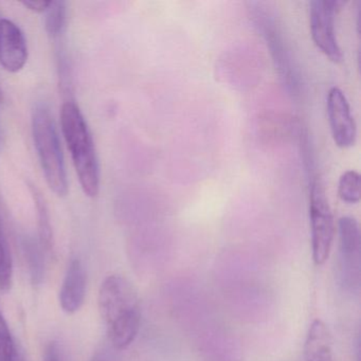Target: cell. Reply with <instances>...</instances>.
<instances>
[{"mask_svg": "<svg viewBox=\"0 0 361 361\" xmlns=\"http://www.w3.org/2000/svg\"><path fill=\"white\" fill-rule=\"evenodd\" d=\"M98 302L111 348L126 350L140 329V300L136 288L126 276L113 274L101 285Z\"/></svg>", "mask_w": 361, "mask_h": 361, "instance_id": "obj_1", "label": "cell"}, {"mask_svg": "<svg viewBox=\"0 0 361 361\" xmlns=\"http://www.w3.org/2000/svg\"><path fill=\"white\" fill-rule=\"evenodd\" d=\"M61 123L82 190L88 197H97L101 178L98 155L90 126L77 103H64Z\"/></svg>", "mask_w": 361, "mask_h": 361, "instance_id": "obj_2", "label": "cell"}, {"mask_svg": "<svg viewBox=\"0 0 361 361\" xmlns=\"http://www.w3.org/2000/svg\"><path fill=\"white\" fill-rule=\"evenodd\" d=\"M32 135L37 156L50 190L59 197L68 194V177L54 116L46 104H37L32 113Z\"/></svg>", "mask_w": 361, "mask_h": 361, "instance_id": "obj_3", "label": "cell"}, {"mask_svg": "<svg viewBox=\"0 0 361 361\" xmlns=\"http://www.w3.org/2000/svg\"><path fill=\"white\" fill-rule=\"evenodd\" d=\"M310 219L312 259L317 266H321L329 259L336 227L324 188L319 179H314L310 185Z\"/></svg>", "mask_w": 361, "mask_h": 361, "instance_id": "obj_4", "label": "cell"}, {"mask_svg": "<svg viewBox=\"0 0 361 361\" xmlns=\"http://www.w3.org/2000/svg\"><path fill=\"white\" fill-rule=\"evenodd\" d=\"M344 5L340 0H312L310 4V33L314 45L335 63L343 54L335 32V16Z\"/></svg>", "mask_w": 361, "mask_h": 361, "instance_id": "obj_5", "label": "cell"}, {"mask_svg": "<svg viewBox=\"0 0 361 361\" xmlns=\"http://www.w3.org/2000/svg\"><path fill=\"white\" fill-rule=\"evenodd\" d=\"M340 278L344 288L358 291L360 287L361 238L358 221L342 216L338 221Z\"/></svg>", "mask_w": 361, "mask_h": 361, "instance_id": "obj_6", "label": "cell"}, {"mask_svg": "<svg viewBox=\"0 0 361 361\" xmlns=\"http://www.w3.org/2000/svg\"><path fill=\"white\" fill-rule=\"evenodd\" d=\"M327 117L331 136L337 147L348 149L356 142L357 126L350 103L341 88H329L326 99Z\"/></svg>", "mask_w": 361, "mask_h": 361, "instance_id": "obj_7", "label": "cell"}, {"mask_svg": "<svg viewBox=\"0 0 361 361\" xmlns=\"http://www.w3.org/2000/svg\"><path fill=\"white\" fill-rule=\"evenodd\" d=\"M28 60L26 37L11 20H0V65L8 73H20Z\"/></svg>", "mask_w": 361, "mask_h": 361, "instance_id": "obj_8", "label": "cell"}, {"mask_svg": "<svg viewBox=\"0 0 361 361\" xmlns=\"http://www.w3.org/2000/svg\"><path fill=\"white\" fill-rule=\"evenodd\" d=\"M86 293V274L79 259L69 264L60 291V304L67 314H75L83 305Z\"/></svg>", "mask_w": 361, "mask_h": 361, "instance_id": "obj_9", "label": "cell"}, {"mask_svg": "<svg viewBox=\"0 0 361 361\" xmlns=\"http://www.w3.org/2000/svg\"><path fill=\"white\" fill-rule=\"evenodd\" d=\"M304 356L306 361H335L333 339L323 321L314 320L308 329L304 343Z\"/></svg>", "mask_w": 361, "mask_h": 361, "instance_id": "obj_10", "label": "cell"}, {"mask_svg": "<svg viewBox=\"0 0 361 361\" xmlns=\"http://www.w3.org/2000/svg\"><path fill=\"white\" fill-rule=\"evenodd\" d=\"M31 194L35 200L37 207V217H39V242L43 248L49 250L52 246V229L50 225L49 213H48L47 204L42 194L35 185H30Z\"/></svg>", "mask_w": 361, "mask_h": 361, "instance_id": "obj_11", "label": "cell"}, {"mask_svg": "<svg viewBox=\"0 0 361 361\" xmlns=\"http://www.w3.org/2000/svg\"><path fill=\"white\" fill-rule=\"evenodd\" d=\"M13 283V262L9 243L0 217V289L10 290Z\"/></svg>", "mask_w": 361, "mask_h": 361, "instance_id": "obj_12", "label": "cell"}, {"mask_svg": "<svg viewBox=\"0 0 361 361\" xmlns=\"http://www.w3.org/2000/svg\"><path fill=\"white\" fill-rule=\"evenodd\" d=\"M67 8L64 1H51L46 11L45 27L52 39L63 37L66 29Z\"/></svg>", "mask_w": 361, "mask_h": 361, "instance_id": "obj_13", "label": "cell"}, {"mask_svg": "<svg viewBox=\"0 0 361 361\" xmlns=\"http://www.w3.org/2000/svg\"><path fill=\"white\" fill-rule=\"evenodd\" d=\"M360 175L354 170H348L340 176L338 183V195L346 204H357L360 200Z\"/></svg>", "mask_w": 361, "mask_h": 361, "instance_id": "obj_14", "label": "cell"}, {"mask_svg": "<svg viewBox=\"0 0 361 361\" xmlns=\"http://www.w3.org/2000/svg\"><path fill=\"white\" fill-rule=\"evenodd\" d=\"M24 251L32 282L39 284L44 276V259L41 248L33 240H25Z\"/></svg>", "mask_w": 361, "mask_h": 361, "instance_id": "obj_15", "label": "cell"}, {"mask_svg": "<svg viewBox=\"0 0 361 361\" xmlns=\"http://www.w3.org/2000/svg\"><path fill=\"white\" fill-rule=\"evenodd\" d=\"M0 361H25L13 339L0 337Z\"/></svg>", "mask_w": 361, "mask_h": 361, "instance_id": "obj_16", "label": "cell"}, {"mask_svg": "<svg viewBox=\"0 0 361 361\" xmlns=\"http://www.w3.org/2000/svg\"><path fill=\"white\" fill-rule=\"evenodd\" d=\"M90 361H123L115 348H104L96 353Z\"/></svg>", "mask_w": 361, "mask_h": 361, "instance_id": "obj_17", "label": "cell"}, {"mask_svg": "<svg viewBox=\"0 0 361 361\" xmlns=\"http://www.w3.org/2000/svg\"><path fill=\"white\" fill-rule=\"evenodd\" d=\"M44 361H63L60 345L56 342H50L46 348Z\"/></svg>", "mask_w": 361, "mask_h": 361, "instance_id": "obj_18", "label": "cell"}, {"mask_svg": "<svg viewBox=\"0 0 361 361\" xmlns=\"http://www.w3.org/2000/svg\"><path fill=\"white\" fill-rule=\"evenodd\" d=\"M51 1H24L23 5L35 13H43L47 11Z\"/></svg>", "mask_w": 361, "mask_h": 361, "instance_id": "obj_19", "label": "cell"}, {"mask_svg": "<svg viewBox=\"0 0 361 361\" xmlns=\"http://www.w3.org/2000/svg\"><path fill=\"white\" fill-rule=\"evenodd\" d=\"M0 337L5 338V339H13L11 336V331H10L9 327H8L7 322H6L1 314H0Z\"/></svg>", "mask_w": 361, "mask_h": 361, "instance_id": "obj_20", "label": "cell"}]
</instances>
